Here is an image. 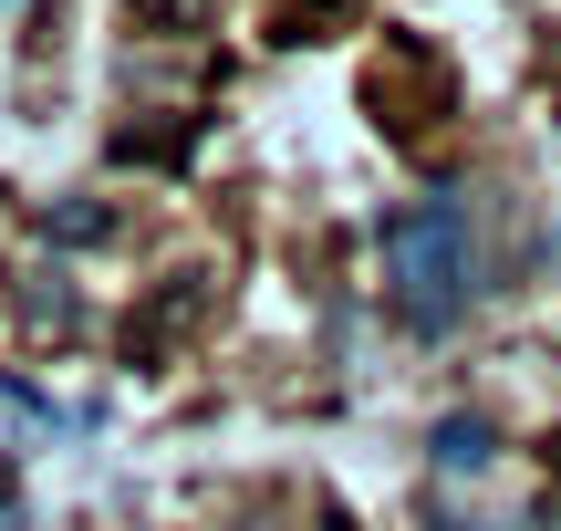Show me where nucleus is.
I'll use <instances>...</instances> for the list:
<instances>
[{
	"mask_svg": "<svg viewBox=\"0 0 561 531\" xmlns=\"http://www.w3.org/2000/svg\"><path fill=\"white\" fill-rule=\"evenodd\" d=\"M364 104H375V125L396 146H426V136H437V115H447V63H437V42L385 32V63L364 74Z\"/></svg>",
	"mask_w": 561,
	"mask_h": 531,
	"instance_id": "obj_2",
	"label": "nucleus"
},
{
	"mask_svg": "<svg viewBox=\"0 0 561 531\" xmlns=\"http://www.w3.org/2000/svg\"><path fill=\"white\" fill-rule=\"evenodd\" d=\"M541 459H551V479H561V428H551V438H541Z\"/></svg>",
	"mask_w": 561,
	"mask_h": 531,
	"instance_id": "obj_10",
	"label": "nucleus"
},
{
	"mask_svg": "<svg viewBox=\"0 0 561 531\" xmlns=\"http://www.w3.org/2000/svg\"><path fill=\"white\" fill-rule=\"evenodd\" d=\"M385 303H396L405 334H458L468 303H479V229H468V199H405L385 219Z\"/></svg>",
	"mask_w": 561,
	"mask_h": 531,
	"instance_id": "obj_1",
	"label": "nucleus"
},
{
	"mask_svg": "<svg viewBox=\"0 0 561 531\" xmlns=\"http://www.w3.org/2000/svg\"><path fill=\"white\" fill-rule=\"evenodd\" d=\"M343 21H364V0H280V42H333Z\"/></svg>",
	"mask_w": 561,
	"mask_h": 531,
	"instance_id": "obj_5",
	"label": "nucleus"
},
{
	"mask_svg": "<svg viewBox=\"0 0 561 531\" xmlns=\"http://www.w3.org/2000/svg\"><path fill=\"white\" fill-rule=\"evenodd\" d=\"M0 531H21V500H11V470H0Z\"/></svg>",
	"mask_w": 561,
	"mask_h": 531,
	"instance_id": "obj_9",
	"label": "nucleus"
},
{
	"mask_svg": "<svg viewBox=\"0 0 561 531\" xmlns=\"http://www.w3.org/2000/svg\"><path fill=\"white\" fill-rule=\"evenodd\" d=\"M437 531H479V521H437Z\"/></svg>",
	"mask_w": 561,
	"mask_h": 531,
	"instance_id": "obj_11",
	"label": "nucleus"
},
{
	"mask_svg": "<svg viewBox=\"0 0 561 531\" xmlns=\"http://www.w3.org/2000/svg\"><path fill=\"white\" fill-rule=\"evenodd\" d=\"M42 229H53L62 250H94V240H104V229H115V219H104V208H53V219H42Z\"/></svg>",
	"mask_w": 561,
	"mask_h": 531,
	"instance_id": "obj_7",
	"label": "nucleus"
},
{
	"mask_svg": "<svg viewBox=\"0 0 561 531\" xmlns=\"http://www.w3.org/2000/svg\"><path fill=\"white\" fill-rule=\"evenodd\" d=\"M312 531H364V521L343 511V500H322V511H312Z\"/></svg>",
	"mask_w": 561,
	"mask_h": 531,
	"instance_id": "obj_8",
	"label": "nucleus"
},
{
	"mask_svg": "<svg viewBox=\"0 0 561 531\" xmlns=\"http://www.w3.org/2000/svg\"><path fill=\"white\" fill-rule=\"evenodd\" d=\"M489 459H500L489 449V417H447L437 428V470H489Z\"/></svg>",
	"mask_w": 561,
	"mask_h": 531,
	"instance_id": "obj_6",
	"label": "nucleus"
},
{
	"mask_svg": "<svg viewBox=\"0 0 561 531\" xmlns=\"http://www.w3.org/2000/svg\"><path fill=\"white\" fill-rule=\"evenodd\" d=\"M125 21H136V32H157V42H187V32H208V21H219V0H125Z\"/></svg>",
	"mask_w": 561,
	"mask_h": 531,
	"instance_id": "obj_4",
	"label": "nucleus"
},
{
	"mask_svg": "<svg viewBox=\"0 0 561 531\" xmlns=\"http://www.w3.org/2000/svg\"><path fill=\"white\" fill-rule=\"evenodd\" d=\"M198 313H208V282H198V271L157 282V303H146L136 324H125V354H136V365H167V354H178L187 334H198Z\"/></svg>",
	"mask_w": 561,
	"mask_h": 531,
	"instance_id": "obj_3",
	"label": "nucleus"
}]
</instances>
